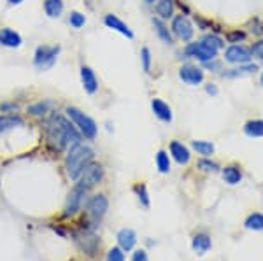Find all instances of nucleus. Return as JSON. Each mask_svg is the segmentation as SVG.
<instances>
[{"instance_id": "obj_43", "label": "nucleus", "mask_w": 263, "mask_h": 261, "mask_svg": "<svg viewBox=\"0 0 263 261\" xmlns=\"http://www.w3.org/2000/svg\"><path fill=\"white\" fill-rule=\"evenodd\" d=\"M23 0H9V4L11 6H18V4H21Z\"/></svg>"}, {"instance_id": "obj_1", "label": "nucleus", "mask_w": 263, "mask_h": 261, "mask_svg": "<svg viewBox=\"0 0 263 261\" xmlns=\"http://www.w3.org/2000/svg\"><path fill=\"white\" fill-rule=\"evenodd\" d=\"M46 133H48V140L53 147L58 151H63L67 147H72L81 142V133L76 128V125L70 119H67L62 114H53L51 119L46 125Z\"/></svg>"}, {"instance_id": "obj_19", "label": "nucleus", "mask_w": 263, "mask_h": 261, "mask_svg": "<svg viewBox=\"0 0 263 261\" xmlns=\"http://www.w3.org/2000/svg\"><path fill=\"white\" fill-rule=\"evenodd\" d=\"M258 70V65H254V63H244V65L237 67V69H230L227 70V72H223L221 75L227 79H233V77H242V75H249V74H254Z\"/></svg>"}, {"instance_id": "obj_26", "label": "nucleus", "mask_w": 263, "mask_h": 261, "mask_svg": "<svg viewBox=\"0 0 263 261\" xmlns=\"http://www.w3.org/2000/svg\"><path fill=\"white\" fill-rule=\"evenodd\" d=\"M244 132L249 137H263V119L248 121L244 126Z\"/></svg>"}, {"instance_id": "obj_25", "label": "nucleus", "mask_w": 263, "mask_h": 261, "mask_svg": "<svg viewBox=\"0 0 263 261\" xmlns=\"http://www.w3.org/2000/svg\"><path fill=\"white\" fill-rule=\"evenodd\" d=\"M156 18L160 19H168L174 16V2L172 0H158L156 2Z\"/></svg>"}, {"instance_id": "obj_23", "label": "nucleus", "mask_w": 263, "mask_h": 261, "mask_svg": "<svg viewBox=\"0 0 263 261\" xmlns=\"http://www.w3.org/2000/svg\"><path fill=\"white\" fill-rule=\"evenodd\" d=\"M63 7V0H44V12L48 18H60Z\"/></svg>"}, {"instance_id": "obj_45", "label": "nucleus", "mask_w": 263, "mask_h": 261, "mask_svg": "<svg viewBox=\"0 0 263 261\" xmlns=\"http://www.w3.org/2000/svg\"><path fill=\"white\" fill-rule=\"evenodd\" d=\"M260 83H261V86H263V74H261V77H260Z\"/></svg>"}, {"instance_id": "obj_12", "label": "nucleus", "mask_w": 263, "mask_h": 261, "mask_svg": "<svg viewBox=\"0 0 263 261\" xmlns=\"http://www.w3.org/2000/svg\"><path fill=\"white\" fill-rule=\"evenodd\" d=\"M179 77L182 83L190 84V86H197L203 81V70L200 67L188 63V65H182L179 69Z\"/></svg>"}, {"instance_id": "obj_11", "label": "nucleus", "mask_w": 263, "mask_h": 261, "mask_svg": "<svg viewBox=\"0 0 263 261\" xmlns=\"http://www.w3.org/2000/svg\"><path fill=\"white\" fill-rule=\"evenodd\" d=\"M251 51L244 46H239V44H233L230 48L224 51V60L228 63H237V65H244V63H249L251 62Z\"/></svg>"}, {"instance_id": "obj_9", "label": "nucleus", "mask_w": 263, "mask_h": 261, "mask_svg": "<svg viewBox=\"0 0 263 261\" xmlns=\"http://www.w3.org/2000/svg\"><path fill=\"white\" fill-rule=\"evenodd\" d=\"M109 209V200L105 198V195H93L86 204V214L91 221H100L105 216Z\"/></svg>"}, {"instance_id": "obj_10", "label": "nucleus", "mask_w": 263, "mask_h": 261, "mask_svg": "<svg viewBox=\"0 0 263 261\" xmlns=\"http://www.w3.org/2000/svg\"><path fill=\"white\" fill-rule=\"evenodd\" d=\"M184 54L188 58H197L198 62H209V60H214L216 58V51H213L211 48H207L202 41L198 42H190L188 46L184 48Z\"/></svg>"}, {"instance_id": "obj_22", "label": "nucleus", "mask_w": 263, "mask_h": 261, "mask_svg": "<svg viewBox=\"0 0 263 261\" xmlns=\"http://www.w3.org/2000/svg\"><path fill=\"white\" fill-rule=\"evenodd\" d=\"M193 251L198 252V254H205L207 251L211 249V237L205 233H197L193 237Z\"/></svg>"}, {"instance_id": "obj_13", "label": "nucleus", "mask_w": 263, "mask_h": 261, "mask_svg": "<svg viewBox=\"0 0 263 261\" xmlns=\"http://www.w3.org/2000/svg\"><path fill=\"white\" fill-rule=\"evenodd\" d=\"M81 83H83L84 91L90 95L97 93V90H99V79H97L95 72H93L88 65L81 67Z\"/></svg>"}, {"instance_id": "obj_39", "label": "nucleus", "mask_w": 263, "mask_h": 261, "mask_svg": "<svg viewBox=\"0 0 263 261\" xmlns=\"http://www.w3.org/2000/svg\"><path fill=\"white\" fill-rule=\"evenodd\" d=\"M227 39H228V42H237V41H244V39H246V33H244V32H239V30H235V32L228 33V35H227Z\"/></svg>"}, {"instance_id": "obj_2", "label": "nucleus", "mask_w": 263, "mask_h": 261, "mask_svg": "<svg viewBox=\"0 0 263 261\" xmlns=\"http://www.w3.org/2000/svg\"><path fill=\"white\" fill-rule=\"evenodd\" d=\"M93 158H95V151H93L90 146L81 144V142L72 146L65 158L67 175H69L72 180H78L81 172L93 162Z\"/></svg>"}, {"instance_id": "obj_41", "label": "nucleus", "mask_w": 263, "mask_h": 261, "mask_svg": "<svg viewBox=\"0 0 263 261\" xmlns=\"http://www.w3.org/2000/svg\"><path fill=\"white\" fill-rule=\"evenodd\" d=\"M132 261H149V259H147L146 251H144V249H139V251H135V252H134V256H132Z\"/></svg>"}, {"instance_id": "obj_35", "label": "nucleus", "mask_w": 263, "mask_h": 261, "mask_svg": "<svg viewBox=\"0 0 263 261\" xmlns=\"http://www.w3.org/2000/svg\"><path fill=\"white\" fill-rule=\"evenodd\" d=\"M141 60H142L144 72H149V70H151V51L147 48L141 49Z\"/></svg>"}, {"instance_id": "obj_33", "label": "nucleus", "mask_w": 263, "mask_h": 261, "mask_svg": "<svg viewBox=\"0 0 263 261\" xmlns=\"http://www.w3.org/2000/svg\"><path fill=\"white\" fill-rule=\"evenodd\" d=\"M134 191L137 193V196H139V200H141V204L144 205V207H149V196H147V189L144 184H137V186L134 188Z\"/></svg>"}, {"instance_id": "obj_14", "label": "nucleus", "mask_w": 263, "mask_h": 261, "mask_svg": "<svg viewBox=\"0 0 263 261\" xmlns=\"http://www.w3.org/2000/svg\"><path fill=\"white\" fill-rule=\"evenodd\" d=\"M104 23H105V27H109L111 30H116V32H120L121 35L128 37V39H134V32H132L128 28V25H126L123 19L118 18L116 14H105Z\"/></svg>"}, {"instance_id": "obj_44", "label": "nucleus", "mask_w": 263, "mask_h": 261, "mask_svg": "<svg viewBox=\"0 0 263 261\" xmlns=\"http://www.w3.org/2000/svg\"><path fill=\"white\" fill-rule=\"evenodd\" d=\"M146 4H155V0H144Z\"/></svg>"}, {"instance_id": "obj_20", "label": "nucleus", "mask_w": 263, "mask_h": 261, "mask_svg": "<svg viewBox=\"0 0 263 261\" xmlns=\"http://www.w3.org/2000/svg\"><path fill=\"white\" fill-rule=\"evenodd\" d=\"M54 107V102H51V100H41V102H35L32 105H28L27 112L30 116H35V117H42L46 116L49 112V109Z\"/></svg>"}, {"instance_id": "obj_36", "label": "nucleus", "mask_w": 263, "mask_h": 261, "mask_svg": "<svg viewBox=\"0 0 263 261\" xmlns=\"http://www.w3.org/2000/svg\"><path fill=\"white\" fill-rule=\"evenodd\" d=\"M107 261H125V254H123L121 247H112L107 252Z\"/></svg>"}, {"instance_id": "obj_37", "label": "nucleus", "mask_w": 263, "mask_h": 261, "mask_svg": "<svg viewBox=\"0 0 263 261\" xmlns=\"http://www.w3.org/2000/svg\"><path fill=\"white\" fill-rule=\"evenodd\" d=\"M249 51H251V56H253V58L263 60V39H261V41H258V42H254L253 48L249 49Z\"/></svg>"}, {"instance_id": "obj_31", "label": "nucleus", "mask_w": 263, "mask_h": 261, "mask_svg": "<svg viewBox=\"0 0 263 261\" xmlns=\"http://www.w3.org/2000/svg\"><path fill=\"white\" fill-rule=\"evenodd\" d=\"M244 226L248 230H263V216L261 214H251V216L246 219Z\"/></svg>"}, {"instance_id": "obj_29", "label": "nucleus", "mask_w": 263, "mask_h": 261, "mask_svg": "<svg viewBox=\"0 0 263 261\" xmlns=\"http://www.w3.org/2000/svg\"><path fill=\"white\" fill-rule=\"evenodd\" d=\"M192 146L198 154H203V156H211L214 153V144L207 140H193Z\"/></svg>"}, {"instance_id": "obj_28", "label": "nucleus", "mask_w": 263, "mask_h": 261, "mask_svg": "<svg viewBox=\"0 0 263 261\" xmlns=\"http://www.w3.org/2000/svg\"><path fill=\"white\" fill-rule=\"evenodd\" d=\"M200 41L207 46V48H211V49H213V51H216V53L221 51V49L224 48V41L221 39V37L214 35V33H209V35L202 37Z\"/></svg>"}, {"instance_id": "obj_3", "label": "nucleus", "mask_w": 263, "mask_h": 261, "mask_svg": "<svg viewBox=\"0 0 263 261\" xmlns=\"http://www.w3.org/2000/svg\"><path fill=\"white\" fill-rule=\"evenodd\" d=\"M65 114L72 121V123L76 125V128L79 130V133H81L84 138H88V140H93V138L97 137V133H99V126H97L95 119L90 117L88 114H84L81 109L69 105V107L65 109Z\"/></svg>"}, {"instance_id": "obj_8", "label": "nucleus", "mask_w": 263, "mask_h": 261, "mask_svg": "<svg viewBox=\"0 0 263 261\" xmlns=\"http://www.w3.org/2000/svg\"><path fill=\"white\" fill-rule=\"evenodd\" d=\"M171 32H172L174 35H176L179 41H182V42H190V41L193 39L195 28H193L192 21L186 18V16L179 14V16H174Z\"/></svg>"}, {"instance_id": "obj_17", "label": "nucleus", "mask_w": 263, "mask_h": 261, "mask_svg": "<svg viewBox=\"0 0 263 261\" xmlns=\"http://www.w3.org/2000/svg\"><path fill=\"white\" fill-rule=\"evenodd\" d=\"M171 154H172V158L179 163V165H186V163H190V158H192L188 147H186L184 144H181V142H177V140L171 142Z\"/></svg>"}, {"instance_id": "obj_34", "label": "nucleus", "mask_w": 263, "mask_h": 261, "mask_svg": "<svg viewBox=\"0 0 263 261\" xmlns=\"http://www.w3.org/2000/svg\"><path fill=\"white\" fill-rule=\"evenodd\" d=\"M198 168L203 172H218L219 170V165L216 162H211V159H207V158H203L198 162Z\"/></svg>"}, {"instance_id": "obj_7", "label": "nucleus", "mask_w": 263, "mask_h": 261, "mask_svg": "<svg viewBox=\"0 0 263 261\" xmlns=\"http://www.w3.org/2000/svg\"><path fill=\"white\" fill-rule=\"evenodd\" d=\"M102 177H104V168H102V165H99V163L91 162L78 177V184L90 191L93 186H97V184L100 183Z\"/></svg>"}, {"instance_id": "obj_30", "label": "nucleus", "mask_w": 263, "mask_h": 261, "mask_svg": "<svg viewBox=\"0 0 263 261\" xmlns=\"http://www.w3.org/2000/svg\"><path fill=\"white\" fill-rule=\"evenodd\" d=\"M156 167L162 174L171 172V159H168V154L165 151H158V154H156Z\"/></svg>"}, {"instance_id": "obj_32", "label": "nucleus", "mask_w": 263, "mask_h": 261, "mask_svg": "<svg viewBox=\"0 0 263 261\" xmlns=\"http://www.w3.org/2000/svg\"><path fill=\"white\" fill-rule=\"evenodd\" d=\"M69 23L72 28H81L84 27V23H86V18H84V14H81V12L74 11V12H70V16H69Z\"/></svg>"}, {"instance_id": "obj_16", "label": "nucleus", "mask_w": 263, "mask_h": 261, "mask_svg": "<svg viewBox=\"0 0 263 261\" xmlns=\"http://www.w3.org/2000/svg\"><path fill=\"white\" fill-rule=\"evenodd\" d=\"M116 238H118V244H120V247L123 251H132L135 246V242H137V235H135V231L130 228L120 230L116 235Z\"/></svg>"}, {"instance_id": "obj_42", "label": "nucleus", "mask_w": 263, "mask_h": 261, "mask_svg": "<svg viewBox=\"0 0 263 261\" xmlns=\"http://www.w3.org/2000/svg\"><path fill=\"white\" fill-rule=\"evenodd\" d=\"M205 91H207L209 95L216 96V95H218V86H216L214 83H209V84H205Z\"/></svg>"}, {"instance_id": "obj_6", "label": "nucleus", "mask_w": 263, "mask_h": 261, "mask_svg": "<svg viewBox=\"0 0 263 261\" xmlns=\"http://www.w3.org/2000/svg\"><path fill=\"white\" fill-rule=\"evenodd\" d=\"M60 53V46H39L33 54V65L39 70L51 69Z\"/></svg>"}, {"instance_id": "obj_24", "label": "nucleus", "mask_w": 263, "mask_h": 261, "mask_svg": "<svg viewBox=\"0 0 263 261\" xmlns=\"http://www.w3.org/2000/svg\"><path fill=\"white\" fill-rule=\"evenodd\" d=\"M223 179L224 183L228 184H239L240 179H242V174H240V168L237 165H227L223 168Z\"/></svg>"}, {"instance_id": "obj_21", "label": "nucleus", "mask_w": 263, "mask_h": 261, "mask_svg": "<svg viewBox=\"0 0 263 261\" xmlns=\"http://www.w3.org/2000/svg\"><path fill=\"white\" fill-rule=\"evenodd\" d=\"M153 27H155V32H156V35L162 39L165 44H172L174 39H172V33L171 30H168V27L165 25V21L163 19H160V18H153Z\"/></svg>"}, {"instance_id": "obj_15", "label": "nucleus", "mask_w": 263, "mask_h": 261, "mask_svg": "<svg viewBox=\"0 0 263 261\" xmlns=\"http://www.w3.org/2000/svg\"><path fill=\"white\" fill-rule=\"evenodd\" d=\"M151 109H153V112H155V116L158 117V119H162L163 123H171L172 121V109H171V105L165 104L163 100L153 98Z\"/></svg>"}, {"instance_id": "obj_4", "label": "nucleus", "mask_w": 263, "mask_h": 261, "mask_svg": "<svg viewBox=\"0 0 263 261\" xmlns=\"http://www.w3.org/2000/svg\"><path fill=\"white\" fill-rule=\"evenodd\" d=\"M74 242L79 247V251L86 256H95L100 249V238L90 230H81L74 233Z\"/></svg>"}, {"instance_id": "obj_27", "label": "nucleus", "mask_w": 263, "mask_h": 261, "mask_svg": "<svg viewBox=\"0 0 263 261\" xmlns=\"http://www.w3.org/2000/svg\"><path fill=\"white\" fill-rule=\"evenodd\" d=\"M18 125H23V119H21L20 116H14V114L0 116V133L12 128V126H18Z\"/></svg>"}, {"instance_id": "obj_38", "label": "nucleus", "mask_w": 263, "mask_h": 261, "mask_svg": "<svg viewBox=\"0 0 263 261\" xmlns=\"http://www.w3.org/2000/svg\"><path fill=\"white\" fill-rule=\"evenodd\" d=\"M203 67H205V69H209L211 72H218L219 69H221V62L219 60H209V62H203Z\"/></svg>"}, {"instance_id": "obj_5", "label": "nucleus", "mask_w": 263, "mask_h": 261, "mask_svg": "<svg viewBox=\"0 0 263 261\" xmlns=\"http://www.w3.org/2000/svg\"><path fill=\"white\" fill-rule=\"evenodd\" d=\"M86 195H88V189L76 184L72 188V191L69 193L67 196V202H65V209H63V216L65 217H72L83 209L84 202H86Z\"/></svg>"}, {"instance_id": "obj_18", "label": "nucleus", "mask_w": 263, "mask_h": 261, "mask_svg": "<svg viewBox=\"0 0 263 261\" xmlns=\"http://www.w3.org/2000/svg\"><path fill=\"white\" fill-rule=\"evenodd\" d=\"M21 42H23L21 35L12 28H2L0 30V44L6 46V48H20Z\"/></svg>"}, {"instance_id": "obj_40", "label": "nucleus", "mask_w": 263, "mask_h": 261, "mask_svg": "<svg viewBox=\"0 0 263 261\" xmlns=\"http://www.w3.org/2000/svg\"><path fill=\"white\" fill-rule=\"evenodd\" d=\"M0 111L2 112H14V111H18V104L4 102V104H0Z\"/></svg>"}]
</instances>
